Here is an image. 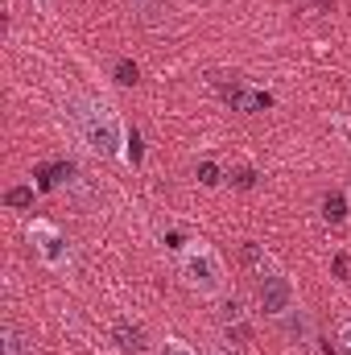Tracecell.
Instances as JSON below:
<instances>
[{
	"label": "cell",
	"mask_w": 351,
	"mask_h": 355,
	"mask_svg": "<svg viewBox=\"0 0 351 355\" xmlns=\"http://www.w3.org/2000/svg\"><path fill=\"white\" fill-rule=\"evenodd\" d=\"M116 83L132 87V83H137V67H132V62H116Z\"/></svg>",
	"instance_id": "cell-9"
},
{
	"label": "cell",
	"mask_w": 351,
	"mask_h": 355,
	"mask_svg": "<svg viewBox=\"0 0 351 355\" xmlns=\"http://www.w3.org/2000/svg\"><path fill=\"white\" fill-rule=\"evenodd\" d=\"M157 355H198V352H194V347H190L186 339H178V335H170V339L162 343V352H157Z\"/></svg>",
	"instance_id": "cell-8"
},
{
	"label": "cell",
	"mask_w": 351,
	"mask_h": 355,
	"mask_svg": "<svg viewBox=\"0 0 351 355\" xmlns=\"http://www.w3.org/2000/svg\"><path fill=\"white\" fill-rule=\"evenodd\" d=\"M331 128L348 141V149H351V116H335V120H331Z\"/></svg>",
	"instance_id": "cell-11"
},
{
	"label": "cell",
	"mask_w": 351,
	"mask_h": 355,
	"mask_svg": "<svg viewBox=\"0 0 351 355\" xmlns=\"http://www.w3.org/2000/svg\"><path fill=\"white\" fill-rule=\"evenodd\" d=\"M29 244H33L37 261L50 268V272H67L71 268V244H67V236L50 219H33L29 223Z\"/></svg>",
	"instance_id": "cell-3"
},
{
	"label": "cell",
	"mask_w": 351,
	"mask_h": 355,
	"mask_svg": "<svg viewBox=\"0 0 351 355\" xmlns=\"http://www.w3.org/2000/svg\"><path fill=\"white\" fill-rule=\"evenodd\" d=\"M339 347L351 355V314H343V318H339Z\"/></svg>",
	"instance_id": "cell-10"
},
{
	"label": "cell",
	"mask_w": 351,
	"mask_h": 355,
	"mask_svg": "<svg viewBox=\"0 0 351 355\" xmlns=\"http://www.w3.org/2000/svg\"><path fill=\"white\" fill-rule=\"evenodd\" d=\"M112 339H116V347L128 355H141L149 343H145V331H141V322H128V318H116V327H112Z\"/></svg>",
	"instance_id": "cell-5"
},
{
	"label": "cell",
	"mask_w": 351,
	"mask_h": 355,
	"mask_svg": "<svg viewBox=\"0 0 351 355\" xmlns=\"http://www.w3.org/2000/svg\"><path fill=\"white\" fill-rule=\"evenodd\" d=\"M0 355H33V343L25 339V331L17 322H4L0 327Z\"/></svg>",
	"instance_id": "cell-6"
},
{
	"label": "cell",
	"mask_w": 351,
	"mask_h": 355,
	"mask_svg": "<svg viewBox=\"0 0 351 355\" xmlns=\"http://www.w3.org/2000/svg\"><path fill=\"white\" fill-rule=\"evenodd\" d=\"M137 8H141L149 21H153V17H157V8H162V0H137Z\"/></svg>",
	"instance_id": "cell-14"
},
{
	"label": "cell",
	"mask_w": 351,
	"mask_h": 355,
	"mask_svg": "<svg viewBox=\"0 0 351 355\" xmlns=\"http://www.w3.org/2000/svg\"><path fill=\"white\" fill-rule=\"evenodd\" d=\"M198 178H203V186H219V170H215V166H203Z\"/></svg>",
	"instance_id": "cell-13"
},
{
	"label": "cell",
	"mask_w": 351,
	"mask_h": 355,
	"mask_svg": "<svg viewBox=\"0 0 351 355\" xmlns=\"http://www.w3.org/2000/svg\"><path fill=\"white\" fill-rule=\"evenodd\" d=\"M71 124H75L79 141L87 145L95 157H124V145H128L124 120H120V112L108 99H99V95H75L71 99Z\"/></svg>",
	"instance_id": "cell-1"
},
{
	"label": "cell",
	"mask_w": 351,
	"mask_h": 355,
	"mask_svg": "<svg viewBox=\"0 0 351 355\" xmlns=\"http://www.w3.org/2000/svg\"><path fill=\"white\" fill-rule=\"evenodd\" d=\"M257 302H261V310L268 314V318H285V314L293 310V302H298L293 281H289L285 272L268 268V272L261 277V285H257Z\"/></svg>",
	"instance_id": "cell-4"
},
{
	"label": "cell",
	"mask_w": 351,
	"mask_h": 355,
	"mask_svg": "<svg viewBox=\"0 0 351 355\" xmlns=\"http://www.w3.org/2000/svg\"><path fill=\"white\" fill-rule=\"evenodd\" d=\"M211 355H228V352H223V347H215V352H211Z\"/></svg>",
	"instance_id": "cell-15"
},
{
	"label": "cell",
	"mask_w": 351,
	"mask_h": 355,
	"mask_svg": "<svg viewBox=\"0 0 351 355\" xmlns=\"http://www.w3.org/2000/svg\"><path fill=\"white\" fill-rule=\"evenodd\" d=\"M178 277L190 293L198 297H219L223 285H228V268L219 261V252L207 244V240H190L178 257Z\"/></svg>",
	"instance_id": "cell-2"
},
{
	"label": "cell",
	"mask_w": 351,
	"mask_h": 355,
	"mask_svg": "<svg viewBox=\"0 0 351 355\" xmlns=\"http://www.w3.org/2000/svg\"><path fill=\"white\" fill-rule=\"evenodd\" d=\"M323 215H327L331 223H339V219L348 215V207H343V194H331V198L323 202Z\"/></svg>",
	"instance_id": "cell-7"
},
{
	"label": "cell",
	"mask_w": 351,
	"mask_h": 355,
	"mask_svg": "<svg viewBox=\"0 0 351 355\" xmlns=\"http://www.w3.org/2000/svg\"><path fill=\"white\" fill-rule=\"evenodd\" d=\"M33 202V190H8V207H29Z\"/></svg>",
	"instance_id": "cell-12"
}]
</instances>
